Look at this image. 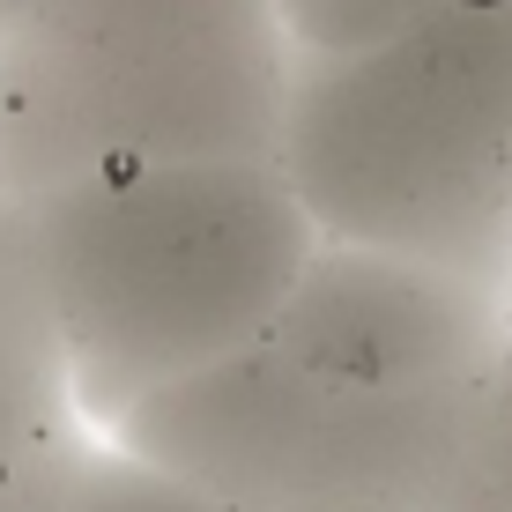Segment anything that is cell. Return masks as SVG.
<instances>
[{"label":"cell","instance_id":"1","mask_svg":"<svg viewBox=\"0 0 512 512\" xmlns=\"http://www.w3.org/2000/svg\"><path fill=\"white\" fill-rule=\"evenodd\" d=\"M23 208L97 438L260 349L320 253L282 164H134Z\"/></svg>","mask_w":512,"mask_h":512},{"label":"cell","instance_id":"2","mask_svg":"<svg viewBox=\"0 0 512 512\" xmlns=\"http://www.w3.org/2000/svg\"><path fill=\"white\" fill-rule=\"evenodd\" d=\"M282 179L320 245L512 282V0H438L372 52L297 60Z\"/></svg>","mask_w":512,"mask_h":512},{"label":"cell","instance_id":"3","mask_svg":"<svg viewBox=\"0 0 512 512\" xmlns=\"http://www.w3.org/2000/svg\"><path fill=\"white\" fill-rule=\"evenodd\" d=\"M297 45L275 0H15L0 23V193L134 164H282Z\"/></svg>","mask_w":512,"mask_h":512},{"label":"cell","instance_id":"4","mask_svg":"<svg viewBox=\"0 0 512 512\" xmlns=\"http://www.w3.org/2000/svg\"><path fill=\"white\" fill-rule=\"evenodd\" d=\"M475 386L357 394L260 342L134 409L112 446L208 512H446Z\"/></svg>","mask_w":512,"mask_h":512},{"label":"cell","instance_id":"5","mask_svg":"<svg viewBox=\"0 0 512 512\" xmlns=\"http://www.w3.org/2000/svg\"><path fill=\"white\" fill-rule=\"evenodd\" d=\"M505 342V290H483L423 260L364 253V245H320L268 334V349L290 357L297 372L357 386V394L475 386Z\"/></svg>","mask_w":512,"mask_h":512},{"label":"cell","instance_id":"6","mask_svg":"<svg viewBox=\"0 0 512 512\" xmlns=\"http://www.w3.org/2000/svg\"><path fill=\"white\" fill-rule=\"evenodd\" d=\"M82 438L67 342L52 312V282L38 253V223L0 193V468L45 461Z\"/></svg>","mask_w":512,"mask_h":512},{"label":"cell","instance_id":"7","mask_svg":"<svg viewBox=\"0 0 512 512\" xmlns=\"http://www.w3.org/2000/svg\"><path fill=\"white\" fill-rule=\"evenodd\" d=\"M446 512H512V342L498 349V364L475 386Z\"/></svg>","mask_w":512,"mask_h":512},{"label":"cell","instance_id":"8","mask_svg":"<svg viewBox=\"0 0 512 512\" xmlns=\"http://www.w3.org/2000/svg\"><path fill=\"white\" fill-rule=\"evenodd\" d=\"M438 0H275L282 30H290L297 60H342V52H372L423 23Z\"/></svg>","mask_w":512,"mask_h":512},{"label":"cell","instance_id":"9","mask_svg":"<svg viewBox=\"0 0 512 512\" xmlns=\"http://www.w3.org/2000/svg\"><path fill=\"white\" fill-rule=\"evenodd\" d=\"M60 512H208V505L193 498V490H179L171 475L141 468L134 453H119L112 438H90Z\"/></svg>","mask_w":512,"mask_h":512},{"label":"cell","instance_id":"10","mask_svg":"<svg viewBox=\"0 0 512 512\" xmlns=\"http://www.w3.org/2000/svg\"><path fill=\"white\" fill-rule=\"evenodd\" d=\"M82 446H90V438H75V446L45 453V461L0 468V512H60V505H67V483H75Z\"/></svg>","mask_w":512,"mask_h":512},{"label":"cell","instance_id":"11","mask_svg":"<svg viewBox=\"0 0 512 512\" xmlns=\"http://www.w3.org/2000/svg\"><path fill=\"white\" fill-rule=\"evenodd\" d=\"M8 8H15V0H0V23H8Z\"/></svg>","mask_w":512,"mask_h":512},{"label":"cell","instance_id":"12","mask_svg":"<svg viewBox=\"0 0 512 512\" xmlns=\"http://www.w3.org/2000/svg\"><path fill=\"white\" fill-rule=\"evenodd\" d=\"M505 312H512V282H505Z\"/></svg>","mask_w":512,"mask_h":512}]
</instances>
